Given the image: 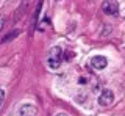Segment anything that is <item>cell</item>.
<instances>
[{"instance_id": "3", "label": "cell", "mask_w": 125, "mask_h": 116, "mask_svg": "<svg viewBox=\"0 0 125 116\" xmlns=\"http://www.w3.org/2000/svg\"><path fill=\"white\" fill-rule=\"evenodd\" d=\"M113 102H114V94H113V91H109V90L102 91V94L99 96V105L109 107Z\"/></svg>"}, {"instance_id": "5", "label": "cell", "mask_w": 125, "mask_h": 116, "mask_svg": "<svg viewBox=\"0 0 125 116\" xmlns=\"http://www.w3.org/2000/svg\"><path fill=\"white\" fill-rule=\"evenodd\" d=\"M36 113H38V108L31 105V104H25L21 108V116H36Z\"/></svg>"}, {"instance_id": "8", "label": "cell", "mask_w": 125, "mask_h": 116, "mask_svg": "<svg viewBox=\"0 0 125 116\" xmlns=\"http://www.w3.org/2000/svg\"><path fill=\"white\" fill-rule=\"evenodd\" d=\"M3 100H5V91H3L2 88H0V105L3 104Z\"/></svg>"}, {"instance_id": "4", "label": "cell", "mask_w": 125, "mask_h": 116, "mask_svg": "<svg viewBox=\"0 0 125 116\" xmlns=\"http://www.w3.org/2000/svg\"><path fill=\"white\" fill-rule=\"evenodd\" d=\"M106 64H108V60L105 57H102V55H97V57H92L91 58V66L94 69H97V71L105 69V68H106Z\"/></svg>"}, {"instance_id": "7", "label": "cell", "mask_w": 125, "mask_h": 116, "mask_svg": "<svg viewBox=\"0 0 125 116\" xmlns=\"http://www.w3.org/2000/svg\"><path fill=\"white\" fill-rule=\"evenodd\" d=\"M19 35V30H14V32H11L10 35H6L5 38H2V42H10L11 39H14V38H17Z\"/></svg>"}, {"instance_id": "9", "label": "cell", "mask_w": 125, "mask_h": 116, "mask_svg": "<svg viewBox=\"0 0 125 116\" xmlns=\"http://www.w3.org/2000/svg\"><path fill=\"white\" fill-rule=\"evenodd\" d=\"M3 25H5V17H3V16H0V30L3 28Z\"/></svg>"}, {"instance_id": "1", "label": "cell", "mask_w": 125, "mask_h": 116, "mask_svg": "<svg viewBox=\"0 0 125 116\" xmlns=\"http://www.w3.org/2000/svg\"><path fill=\"white\" fill-rule=\"evenodd\" d=\"M61 61H62V50L60 47H53L49 53V60H47L49 66L52 69H58L61 66Z\"/></svg>"}, {"instance_id": "2", "label": "cell", "mask_w": 125, "mask_h": 116, "mask_svg": "<svg viewBox=\"0 0 125 116\" xmlns=\"http://www.w3.org/2000/svg\"><path fill=\"white\" fill-rule=\"evenodd\" d=\"M102 10H103V13L109 14V16H114V14L119 13V5H117L116 0H105L103 5H102Z\"/></svg>"}, {"instance_id": "10", "label": "cell", "mask_w": 125, "mask_h": 116, "mask_svg": "<svg viewBox=\"0 0 125 116\" xmlns=\"http://www.w3.org/2000/svg\"><path fill=\"white\" fill-rule=\"evenodd\" d=\"M56 116H67V115H66V113H58Z\"/></svg>"}, {"instance_id": "6", "label": "cell", "mask_w": 125, "mask_h": 116, "mask_svg": "<svg viewBox=\"0 0 125 116\" xmlns=\"http://www.w3.org/2000/svg\"><path fill=\"white\" fill-rule=\"evenodd\" d=\"M31 2V0H23V2L21 3V8H19L17 11H16V16H14V21H19L21 19V16L23 14V11H25L27 8H28V3Z\"/></svg>"}]
</instances>
